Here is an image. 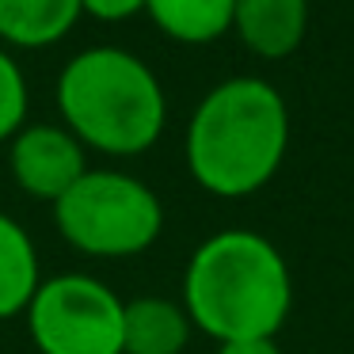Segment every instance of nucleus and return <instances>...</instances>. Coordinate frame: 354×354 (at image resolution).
<instances>
[{"mask_svg":"<svg viewBox=\"0 0 354 354\" xmlns=\"http://www.w3.org/2000/svg\"><path fill=\"white\" fill-rule=\"evenodd\" d=\"M290 149V111L259 77L221 80L202 95L187 122V171L206 194L248 198L282 168Z\"/></svg>","mask_w":354,"mask_h":354,"instance_id":"nucleus-1","label":"nucleus"},{"mask_svg":"<svg viewBox=\"0 0 354 354\" xmlns=\"http://www.w3.org/2000/svg\"><path fill=\"white\" fill-rule=\"evenodd\" d=\"M183 308L217 343L274 339L293 308L290 263L259 232L221 229L187 259Z\"/></svg>","mask_w":354,"mask_h":354,"instance_id":"nucleus-2","label":"nucleus"},{"mask_svg":"<svg viewBox=\"0 0 354 354\" xmlns=\"http://www.w3.org/2000/svg\"><path fill=\"white\" fill-rule=\"evenodd\" d=\"M62 126L88 149L115 160L141 156L168 122L164 84L122 46H88L62 65L54 84Z\"/></svg>","mask_w":354,"mask_h":354,"instance_id":"nucleus-3","label":"nucleus"},{"mask_svg":"<svg viewBox=\"0 0 354 354\" xmlns=\"http://www.w3.org/2000/svg\"><path fill=\"white\" fill-rule=\"evenodd\" d=\"M50 209L57 236L88 259H130L164 232L160 194L115 168H88Z\"/></svg>","mask_w":354,"mask_h":354,"instance_id":"nucleus-4","label":"nucleus"},{"mask_svg":"<svg viewBox=\"0 0 354 354\" xmlns=\"http://www.w3.org/2000/svg\"><path fill=\"white\" fill-rule=\"evenodd\" d=\"M24 316L39 354H122L126 301L95 274L42 278Z\"/></svg>","mask_w":354,"mask_h":354,"instance_id":"nucleus-5","label":"nucleus"},{"mask_svg":"<svg viewBox=\"0 0 354 354\" xmlns=\"http://www.w3.org/2000/svg\"><path fill=\"white\" fill-rule=\"evenodd\" d=\"M8 168L19 191L54 206L88 171V149L62 122H27L8 141Z\"/></svg>","mask_w":354,"mask_h":354,"instance_id":"nucleus-6","label":"nucleus"},{"mask_svg":"<svg viewBox=\"0 0 354 354\" xmlns=\"http://www.w3.org/2000/svg\"><path fill=\"white\" fill-rule=\"evenodd\" d=\"M232 31L263 62H282L305 42L308 0H232Z\"/></svg>","mask_w":354,"mask_h":354,"instance_id":"nucleus-7","label":"nucleus"},{"mask_svg":"<svg viewBox=\"0 0 354 354\" xmlns=\"http://www.w3.org/2000/svg\"><path fill=\"white\" fill-rule=\"evenodd\" d=\"M191 331L194 324L183 301L133 297L122 316V354H183Z\"/></svg>","mask_w":354,"mask_h":354,"instance_id":"nucleus-8","label":"nucleus"},{"mask_svg":"<svg viewBox=\"0 0 354 354\" xmlns=\"http://www.w3.org/2000/svg\"><path fill=\"white\" fill-rule=\"evenodd\" d=\"M80 0H0V46L46 50L77 27Z\"/></svg>","mask_w":354,"mask_h":354,"instance_id":"nucleus-9","label":"nucleus"},{"mask_svg":"<svg viewBox=\"0 0 354 354\" xmlns=\"http://www.w3.org/2000/svg\"><path fill=\"white\" fill-rule=\"evenodd\" d=\"M42 286V263L35 236L0 209V320L27 313L35 290Z\"/></svg>","mask_w":354,"mask_h":354,"instance_id":"nucleus-10","label":"nucleus"},{"mask_svg":"<svg viewBox=\"0 0 354 354\" xmlns=\"http://www.w3.org/2000/svg\"><path fill=\"white\" fill-rule=\"evenodd\" d=\"M156 31L183 46H206L232 31V0H145Z\"/></svg>","mask_w":354,"mask_h":354,"instance_id":"nucleus-11","label":"nucleus"},{"mask_svg":"<svg viewBox=\"0 0 354 354\" xmlns=\"http://www.w3.org/2000/svg\"><path fill=\"white\" fill-rule=\"evenodd\" d=\"M27 111H31V88L19 69L16 54L8 46H0V145L12 141L27 126Z\"/></svg>","mask_w":354,"mask_h":354,"instance_id":"nucleus-12","label":"nucleus"},{"mask_svg":"<svg viewBox=\"0 0 354 354\" xmlns=\"http://www.w3.org/2000/svg\"><path fill=\"white\" fill-rule=\"evenodd\" d=\"M80 12L100 24H122L145 12V0H80Z\"/></svg>","mask_w":354,"mask_h":354,"instance_id":"nucleus-13","label":"nucleus"},{"mask_svg":"<svg viewBox=\"0 0 354 354\" xmlns=\"http://www.w3.org/2000/svg\"><path fill=\"white\" fill-rule=\"evenodd\" d=\"M217 354H282L278 339H232V343H217Z\"/></svg>","mask_w":354,"mask_h":354,"instance_id":"nucleus-14","label":"nucleus"}]
</instances>
